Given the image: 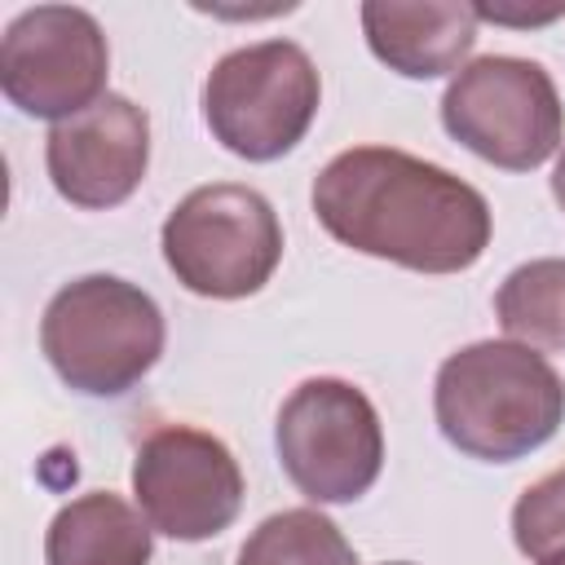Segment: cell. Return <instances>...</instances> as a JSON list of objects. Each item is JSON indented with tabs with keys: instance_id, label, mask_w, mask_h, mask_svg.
Returning <instances> with one entry per match:
<instances>
[{
	"instance_id": "4",
	"label": "cell",
	"mask_w": 565,
	"mask_h": 565,
	"mask_svg": "<svg viewBox=\"0 0 565 565\" xmlns=\"http://www.w3.org/2000/svg\"><path fill=\"white\" fill-rule=\"evenodd\" d=\"M322 79L296 40H256L212 62L203 79L207 132L247 163L291 154L313 128Z\"/></svg>"
},
{
	"instance_id": "10",
	"label": "cell",
	"mask_w": 565,
	"mask_h": 565,
	"mask_svg": "<svg viewBox=\"0 0 565 565\" xmlns=\"http://www.w3.org/2000/svg\"><path fill=\"white\" fill-rule=\"evenodd\" d=\"M44 168L53 190L84 212H110L137 194L150 168V115L106 93L75 119H62L44 137Z\"/></svg>"
},
{
	"instance_id": "1",
	"label": "cell",
	"mask_w": 565,
	"mask_h": 565,
	"mask_svg": "<svg viewBox=\"0 0 565 565\" xmlns=\"http://www.w3.org/2000/svg\"><path fill=\"white\" fill-rule=\"evenodd\" d=\"M318 225L349 252L411 274H463L490 247V203L441 163L397 146H349L309 190Z\"/></svg>"
},
{
	"instance_id": "17",
	"label": "cell",
	"mask_w": 565,
	"mask_h": 565,
	"mask_svg": "<svg viewBox=\"0 0 565 565\" xmlns=\"http://www.w3.org/2000/svg\"><path fill=\"white\" fill-rule=\"evenodd\" d=\"M552 199H556V207L565 212V150L556 154V168H552Z\"/></svg>"
},
{
	"instance_id": "12",
	"label": "cell",
	"mask_w": 565,
	"mask_h": 565,
	"mask_svg": "<svg viewBox=\"0 0 565 565\" xmlns=\"http://www.w3.org/2000/svg\"><path fill=\"white\" fill-rule=\"evenodd\" d=\"M154 530L137 503L115 490H88L62 503L44 530V565H150Z\"/></svg>"
},
{
	"instance_id": "11",
	"label": "cell",
	"mask_w": 565,
	"mask_h": 565,
	"mask_svg": "<svg viewBox=\"0 0 565 565\" xmlns=\"http://www.w3.org/2000/svg\"><path fill=\"white\" fill-rule=\"evenodd\" d=\"M358 18L375 62L402 79L459 75L481 22L468 0H366Z\"/></svg>"
},
{
	"instance_id": "3",
	"label": "cell",
	"mask_w": 565,
	"mask_h": 565,
	"mask_svg": "<svg viewBox=\"0 0 565 565\" xmlns=\"http://www.w3.org/2000/svg\"><path fill=\"white\" fill-rule=\"evenodd\" d=\"M168 327L150 291L115 274L62 282L40 318V353L79 397H124L163 358Z\"/></svg>"
},
{
	"instance_id": "6",
	"label": "cell",
	"mask_w": 565,
	"mask_h": 565,
	"mask_svg": "<svg viewBox=\"0 0 565 565\" xmlns=\"http://www.w3.org/2000/svg\"><path fill=\"white\" fill-rule=\"evenodd\" d=\"M274 450L287 481L313 508L353 503L380 481L384 424L353 380L309 375L278 406Z\"/></svg>"
},
{
	"instance_id": "19",
	"label": "cell",
	"mask_w": 565,
	"mask_h": 565,
	"mask_svg": "<svg viewBox=\"0 0 565 565\" xmlns=\"http://www.w3.org/2000/svg\"><path fill=\"white\" fill-rule=\"evenodd\" d=\"M384 565H415V561H384Z\"/></svg>"
},
{
	"instance_id": "5",
	"label": "cell",
	"mask_w": 565,
	"mask_h": 565,
	"mask_svg": "<svg viewBox=\"0 0 565 565\" xmlns=\"http://www.w3.org/2000/svg\"><path fill=\"white\" fill-rule=\"evenodd\" d=\"M163 265L203 300L256 296L282 260V225L256 185H194L159 230Z\"/></svg>"
},
{
	"instance_id": "7",
	"label": "cell",
	"mask_w": 565,
	"mask_h": 565,
	"mask_svg": "<svg viewBox=\"0 0 565 565\" xmlns=\"http://www.w3.org/2000/svg\"><path fill=\"white\" fill-rule=\"evenodd\" d=\"M441 128L503 172H534L565 141V106L543 62L486 53L450 75Z\"/></svg>"
},
{
	"instance_id": "15",
	"label": "cell",
	"mask_w": 565,
	"mask_h": 565,
	"mask_svg": "<svg viewBox=\"0 0 565 565\" xmlns=\"http://www.w3.org/2000/svg\"><path fill=\"white\" fill-rule=\"evenodd\" d=\"M512 543L534 565L565 547V463L521 490L512 503Z\"/></svg>"
},
{
	"instance_id": "14",
	"label": "cell",
	"mask_w": 565,
	"mask_h": 565,
	"mask_svg": "<svg viewBox=\"0 0 565 565\" xmlns=\"http://www.w3.org/2000/svg\"><path fill=\"white\" fill-rule=\"evenodd\" d=\"M234 565H358V552L327 512L282 508L243 539Z\"/></svg>"
},
{
	"instance_id": "9",
	"label": "cell",
	"mask_w": 565,
	"mask_h": 565,
	"mask_svg": "<svg viewBox=\"0 0 565 565\" xmlns=\"http://www.w3.org/2000/svg\"><path fill=\"white\" fill-rule=\"evenodd\" d=\"M243 494L234 450L194 424H163L132 455V499L163 539L203 543L225 534L243 512Z\"/></svg>"
},
{
	"instance_id": "18",
	"label": "cell",
	"mask_w": 565,
	"mask_h": 565,
	"mask_svg": "<svg viewBox=\"0 0 565 565\" xmlns=\"http://www.w3.org/2000/svg\"><path fill=\"white\" fill-rule=\"evenodd\" d=\"M539 565H565V547H561V552H552V556H547V561H539Z\"/></svg>"
},
{
	"instance_id": "13",
	"label": "cell",
	"mask_w": 565,
	"mask_h": 565,
	"mask_svg": "<svg viewBox=\"0 0 565 565\" xmlns=\"http://www.w3.org/2000/svg\"><path fill=\"white\" fill-rule=\"evenodd\" d=\"M494 318L516 344L539 353L565 349V260L543 256L516 265L494 291Z\"/></svg>"
},
{
	"instance_id": "16",
	"label": "cell",
	"mask_w": 565,
	"mask_h": 565,
	"mask_svg": "<svg viewBox=\"0 0 565 565\" xmlns=\"http://www.w3.org/2000/svg\"><path fill=\"white\" fill-rule=\"evenodd\" d=\"M481 22H503V26H547L556 18H565V4L552 9H508V4H472Z\"/></svg>"
},
{
	"instance_id": "2",
	"label": "cell",
	"mask_w": 565,
	"mask_h": 565,
	"mask_svg": "<svg viewBox=\"0 0 565 565\" xmlns=\"http://www.w3.org/2000/svg\"><path fill=\"white\" fill-rule=\"evenodd\" d=\"M441 437L481 463H516L565 424V380L547 353L516 340H472L433 380Z\"/></svg>"
},
{
	"instance_id": "8",
	"label": "cell",
	"mask_w": 565,
	"mask_h": 565,
	"mask_svg": "<svg viewBox=\"0 0 565 565\" xmlns=\"http://www.w3.org/2000/svg\"><path fill=\"white\" fill-rule=\"evenodd\" d=\"M110 44L79 4L22 9L0 35V93L31 119H75L110 88Z\"/></svg>"
}]
</instances>
